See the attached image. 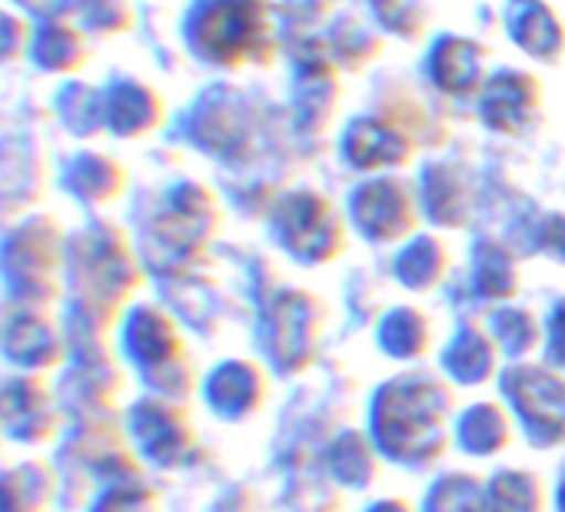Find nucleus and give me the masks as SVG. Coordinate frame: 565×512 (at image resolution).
Instances as JSON below:
<instances>
[{"instance_id": "obj_1", "label": "nucleus", "mask_w": 565, "mask_h": 512, "mask_svg": "<svg viewBox=\"0 0 565 512\" xmlns=\"http://www.w3.org/2000/svg\"><path fill=\"white\" fill-rule=\"evenodd\" d=\"M137 260L110 220H87L67 233L61 323L71 343L107 340L137 287Z\"/></svg>"}, {"instance_id": "obj_2", "label": "nucleus", "mask_w": 565, "mask_h": 512, "mask_svg": "<svg viewBox=\"0 0 565 512\" xmlns=\"http://www.w3.org/2000/svg\"><path fill=\"white\" fill-rule=\"evenodd\" d=\"M67 230L54 213H21L0 230V294L8 307L57 310L64 300Z\"/></svg>"}, {"instance_id": "obj_3", "label": "nucleus", "mask_w": 565, "mask_h": 512, "mask_svg": "<svg viewBox=\"0 0 565 512\" xmlns=\"http://www.w3.org/2000/svg\"><path fill=\"white\" fill-rule=\"evenodd\" d=\"M71 356V340L57 310L8 307L0 317V360L14 373L54 376Z\"/></svg>"}, {"instance_id": "obj_4", "label": "nucleus", "mask_w": 565, "mask_h": 512, "mask_svg": "<svg viewBox=\"0 0 565 512\" xmlns=\"http://www.w3.org/2000/svg\"><path fill=\"white\" fill-rule=\"evenodd\" d=\"M0 416H4V436L24 449L54 446L67 419L54 376L41 373H11L0 380Z\"/></svg>"}, {"instance_id": "obj_5", "label": "nucleus", "mask_w": 565, "mask_h": 512, "mask_svg": "<svg viewBox=\"0 0 565 512\" xmlns=\"http://www.w3.org/2000/svg\"><path fill=\"white\" fill-rule=\"evenodd\" d=\"M54 390L71 423L97 419L117 393V370L107 353V340L71 343L67 363L54 373Z\"/></svg>"}, {"instance_id": "obj_6", "label": "nucleus", "mask_w": 565, "mask_h": 512, "mask_svg": "<svg viewBox=\"0 0 565 512\" xmlns=\"http://www.w3.org/2000/svg\"><path fill=\"white\" fill-rule=\"evenodd\" d=\"M54 180L67 200H74L84 210H104L117 203L127 190V170L124 163L97 147H77L67 157H61Z\"/></svg>"}, {"instance_id": "obj_7", "label": "nucleus", "mask_w": 565, "mask_h": 512, "mask_svg": "<svg viewBox=\"0 0 565 512\" xmlns=\"http://www.w3.org/2000/svg\"><path fill=\"white\" fill-rule=\"evenodd\" d=\"M90 41L94 38L81 28L77 18H44V21H34L28 64L41 77H54V81L81 77L87 61H90Z\"/></svg>"}, {"instance_id": "obj_8", "label": "nucleus", "mask_w": 565, "mask_h": 512, "mask_svg": "<svg viewBox=\"0 0 565 512\" xmlns=\"http://www.w3.org/2000/svg\"><path fill=\"white\" fill-rule=\"evenodd\" d=\"M117 350L140 370H160L177 353L173 323L157 307H134L117 323Z\"/></svg>"}, {"instance_id": "obj_9", "label": "nucleus", "mask_w": 565, "mask_h": 512, "mask_svg": "<svg viewBox=\"0 0 565 512\" xmlns=\"http://www.w3.org/2000/svg\"><path fill=\"white\" fill-rule=\"evenodd\" d=\"M64 479L54 459H24L0 469V512H54Z\"/></svg>"}, {"instance_id": "obj_10", "label": "nucleus", "mask_w": 565, "mask_h": 512, "mask_svg": "<svg viewBox=\"0 0 565 512\" xmlns=\"http://www.w3.org/2000/svg\"><path fill=\"white\" fill-rule=\"evenodd\" d=\"M160 117H163V104H160L157 90H150L147 84L134 81V77H114L110 84H104L107 134H114L120 140H140L150 130H157Z\"/></svg>"}, {"instance_id": "obj_11", "label": "nucleus", "mask_w": 565, "mask_h": 512, "mask_svg": "<svg viewBox=\"0 0 565 512\" xmlns=\"http://www.w3.org/2000/svg\"><path fill=\"white\" fill-rule=\"evenodd\" d=\"M54 120L61 124L64 134L74 140H94L97 134H107L104 124V87H90L81 77L61 81L51 100Z\"/></svg>"}, {"instance_id": "obj_12", "label": "nucleus", "mask_w": 565, "mask_h": 512, "mask_svg": "<svg viewBox=\"0 0 565 512\" xmlns=\"http://www.w3.org/2000/svg\"><path fill=\"white\" fill-rule=\"evenodd\" d=\"M153 492H147L134 476L107 482L90 492L84 512H153Z\"/></svg>"}, {"instance_id": "obj_13", "label": "nucleus", "mask_w": 565, "mask_h": 512, "mask_svg": "<svg viewBox=\"0 0 565 512\" xmlns=\"http://www.w3.org/2000/svg\"><path fill=\"white\" fill-rule=\"evenodd\" d=\"M34 21L8 0H0V71L28 64Z\"/></svg>"}, {"instance_id": "obj_14", "label": "nucleus", "mask_w": 565, "mask_h": 512, "mask_svg": "<svg viewBox=\"0 0 565 512\" xmlns=\"http://www.w3.org/2000/svg\"><path fill=\"white\" fill-rule=\"evenodd\" d=\"M77 21L90 38H117L130 28L127 0H81Z\"/></svg>"}, {"instance_id": "obj_15", "label": "nucleus", "mask_w": 565, "mask_h": 512, "mask_svg": "<svg viewBox=\"0 0 565 512\" xmlns=\"http://www.w3.org/2000/svg\"><path fill=\"white\" fill-rule=\"evenodd\" d=\"M18 11H24L31 21H44V18H77L81 0H8Z\"/></svg>"}, {"instance_id": "obj_16", "label": "nucleus", "mask_w": 565, "mask_h": 512, "mask_svg": "<svg viewBox=\"0 0 565 512\" xmlns=\"http://www.w3.org/2000/svg\"><path fill=\"white\" fill-rule=\"evenodd\" d=\"M8 436H4V416H0V442H4Z\"/></svg>"}]
</instances>
